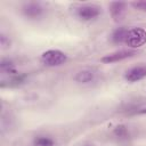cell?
I'll use <instances>...</instances> for the list:
<instances>
[{
    "label": "cell",
    "instance_id": "obj_3",
    "mask_svg": "<svg viewBox=\"0 0 146 146\" xmlns=\"http://www.w3.org/2000/svg\"><path fill=\"white\" fill-rule=\"evenodd\" d=\"M75 14L81 21H91L100 15V7L96 5H83L76 8Z\"/></svg>",
    "mask_w": 146,
    "mask_h": 146
},
{
    "label": "cell",
    "instance_id": "obj_13",
    "mask_svg": "<svg viewBox=\"0 0 146 146\" xmlns=\"http://www.w3.org/2000/svg\"><path fill=\"white\" fill-rule=\"evenodd\" d=\"M113 133L115 137H117L119 139H127L129 137V131L127 129V127L124 124H119L114 128Z\"/></svg>",
    "mask_w": 146,
    "mask_h": 146
},
{
    "label": "cell",
    "instance_id": "obj_9",
    "mask_svg": "<svg viewBox=\"0 0 146 146\" xmlns=\"http://www.w3.org/2000/svg\"><path fill=\"white\" fill-rule=\"evenodd\" d=\"M95 78H96V73L92 70H82L76 73V75L74 76V80L79 83H89L94 81Z\"/></svg>",
    "mask_w": 146,
    "mask_h": 146
},
{
    "label": "cell",
    "instance_id": "obj_8",
    "mask_svg": "<svg viewBox=\"0 0 146 146\" xmlns=\"http://www.w3.org/2000/svg\"><path fill=\"white\" fill-rule=\"evenodd\" d=\"M0 71H1L2 74L8 75L9 78L14 76V75H16L18 73L17 70H16L15 63L9 58H2L1 59V62H0Z\"/></svg>",
    "mask_w": 146,
    "mask_h": 146
},
{
    "label": "cell",
    "instance_id": "obj_17",
    "mask_svg": "<svg viewBox=\"0 0 146 146\" xmlns=\"http://www.w3.org/2000/svg\"><path fill=\"white\" fill-rule=\"evenodd\" d=\"M88 146H89V145H88Z\"/></svg>",
    "mask_w": 146,
    "mask_h": 146
},
{
    "label": "cell",
    "instance_id": "obj_11",
    "mask_svg": "<svg viewBox=\"0 0 146 146\" xmlns=\"http://www.w3.org/2000/svg\"><path fill=\"white\" fill-rule=\"evenodd\" d=\"M26 78H27V75L25 73H17L16 75L10 76L7 81H2L1 82V87L3 88L6 86H8V87H17V86H21V84H23L25 82Z\"/></svg>",
    "mask_w": 146,
    "mask_h": 146
},
{
    "label": "cell",
    "instance_id": "obj_15",
    "mask_svg": "<svg viewBox=\"0 0 146 146\" xmlns=\"http://www.w3.org/2000/svg\"><path fill=\"white\" fill-rule=\"evenodd\" d=\"M0 43L3 48L10 47V40L5 35V34H0Z\"/></svg>",
    "mask_w": 146,
    "mask_h": 146
},
{
    "label": "cell",
    "instance_id": "obj_14",
    "mask_svg": "<svg viewBox=\"0 0 146 146\" xmlns=\"http://www.w3.org/2000/svg\"><path fill=\"white\" fill-rule=\"evenodd\" d=\"M131 6L140 11H146V1H133L131 2Z\"/></svg>",
    "mask_w": 146,
    "mask_h": 146
},
{
    "label": "cell",
    "instance_id": "obj_4",
    "mask_svg": "<svg viewBox=\"0 0 146 146\" xmlns=\"http://www.w3.org/2000/svg\"><path fill=\"white\" fill-rule=\"evenodd\" d=\"M133 55H136V50H133V49L117 50V51H114V52H112V54L105 55L104 57H102L100 62H102V63H105V64H112V63H116V62L123 60V59H125V58L132 57Z\"/></svg>",
    "mask_w": 146,
    "mask_h": 146
},
{
    "label": "cell",
    "instance_id": "obj_5",
    "mask_svg": "<svg viewBox=\"0 0 146 146\" xmlns=\"http://www.w3.org/2000/svg\"><path fill=\"white\" fill-rule=\"evenodd\" d=\"M146 78V66L145 65H138L133 66L130 70H128L124 74V79L128 82H137Z\"/></svg>",
    "mask_w": 146,
    "mask_h": 146
},
{
    "label": "cell",
    "instance_id": "obj_10",
    "mask_svg": "<svg viewBox=\"0 0 146 146\" xmlns=\"http://www.w3.org/2000/svg\"><path fill=\"white\" fill-rule=\"evenodd\" d=\"M128 32H129V29L125 27V26L116 27V29L112 32L111 39H112V41H113L114 43H122V42H125Z\"/></svg>",
    "mask_w": 146,
    "mask_h": 146
},
{
    "label": "cell",
    "instance_id": "obj_12",
    "mask_svg": "<svg viewBox=\"0 0 146 146\" xmlns=\"http://www.w3.org/2000/svg\"><path fill=\"white\" fill-rule=\"evenodd\" d=\"M33 145L34 146H55V140L49 136L40 135L33 139Z\"/></svg>",
    "mask_w": 146,
    "mask_h": 146
},
{
    "label": "cell",
    "instance_id": "obj_16",
    "mask_svg": "<svg viewBox=\"0 0 146 146\" xmlns=\"http://www.w3.org/2000/svg\"><path fill=\"white\" fill-rule=\"evenodd\" d=\"M138 114H146V108H144V110H140V111H138Z\"/></svg>",
    "mask_w": 146,
    "mask_h": 146
},
{
    "label": "cell",
    "instance_id": "obj_6",
    "mask_svg": "<svg viewBox=\"0 0 146 146\" xmlns=\"http://www.w3.org/2000/svg\"><path fill=\"white\" fill-rule=\"evenodd\" d=\"M22 11L27 18H38L43 14V7L38 2H29L23 6Z\"/></svg>",
    "mask_w": 146,
    "mask_h": 146
},
{
    "label": "cell",
    "instance_id": "obj_2",
    "mask_svg": "<svg viewBox=\"0 0 146 146\" xmlns=\"http://www.w3.org/2000/svg\"><path fill=\"white\" fill-rule=\"evenodd\" d=\"M125 43L135 49V48H140L141 46H144L146 43V31L141 27H132L129 29L127 39H125Z\"/></svg>",
    "mask_w": 146,
    "mask_h": 146
},
{
    "label": "cell",
    "instance_id": "obj_7",
    "mask_svg": "<svg viewBox=\"0 0 146 146\" xmlns=\"http://www.w3.org/2000/svg\"><path fill=\"white\" fill-rule=\"evenodd\" d=\"M125 7H127V3L125 2H120V1H115V2H112L110 5L111 16L113 17V19L115 22L122 19V17L125 13Z\"/></svg>",
    "mask_w": 146,
    "mask_h": 146
},
{
    "label": "cell",
    "instance_id": "obj_1",
    "mask_svg": "<svg viewBox=\"0 0 146 146\" xmlns=\"http://www.w3.org/2000/svg\"><path fill=\"white\" fill-rule=\"evenodd\" d=\"M66 60H67V56L58 49H49L41 55V63L50 67L60 66Z\"/></svg>",
    "mask_w": 146,
    "mask_h": 146
}]
</instances>
